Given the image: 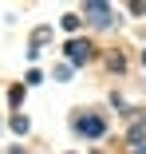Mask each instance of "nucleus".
<instances>
[{
  "mask_svg": "<svg viewBox=\"0 0 146 154\" xmlns=\"http://www.w3.org/2000/svg\"><path fill=\"white\" fill-rule=\"evenodd\" d=\"M79 131H83V134H91V138H99L107 127H103V119H99V115H87V119L79 122Z\"/></svg>",
  "mask_w": 146,
  "mask_h": 154,
  "instance_id": "7ed1b4c3",
  "label": "nucleus"
},
{
  "mask_svg": "<svg viewBox=\"0 0 146 154\" xmlns=\"http://www.w3.org/2000/svg\"><path fill=\"white\" fill-rule=\"evenodd\" d=\"M134 154H146V146H138V150H134Z\"/></svg>",
  "mask_w": 146,
  "mask_h": 154,
  "instance_id": "39448f33",
  "label": "nucleus"
},
{
  "mask_svg": "<svg viewBox=\"0 0 146 154\" xmlns=\"http://www.w3.org/2000/svg\"><path fill=\"white\" fill-rule=\"evenodd\" d=\"M12 131H16V134H24V131H28V119H24V115H16V119H12Z\"/></svg>",
  "mask_w": 146,
  "mask_h": 154,
  "instance_id": "20e7f679",
  "label": "nucleus"
},
{
  "mask_svg": "<svg viewBox=\"0 0 146 154\" xmlns=\"http://www.w3.org/2000/svg\"><path fill=\"white\" fill-rule=\"evenodd\" d=\"M67 55H71V63H87V59H91V44H87V40H71Z\"/></svg>",
  "mask_w": 146,
  "mask_h": 154,
  "instance_id": "f257e3e1",
  "label": "nucleus"
},
{
  "mask_svg": "<svg viewBox=\"0 0 146 154\" xmlns=\"http://www.w3.org/2000/svg\"><path fill=\"white\" fill-rule=\"evenodd\" d=\"M83 16H87V20H95V24H103V28L111 24V8H107V4H87Z\"/></svg>",
  "mask_w": 146,
  "mask_h": 154,
  "instance_id": "f03ea898",
  "label": "nucleus"
},
{
  "mask_svg": "<svg viewBox=\"0 0 146 154\" xmlns=\"http://www.w3.org/2000/svg\"><path fill=\"white\" fill-rule=\"evenodd\" d=\"M142 63H146V55H142Z\"/></svg>",
  "mask_w": 146,
  "mask_h": 154,
  "instance_id": "423d86ee",
  "label": "nucleus"
}]
</instances>
